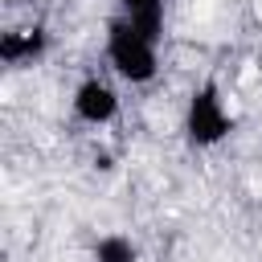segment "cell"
<instances>
[{"label": "cell", "mask_w": 262, "mask_h": 262, "mask_svg": "<svg viewBox=\"0 0 262 262\" xmlns=\"http://www.w3.org/2000/svg\"><path fill=\"white\" fill-rule=\"evenodd\" d=\"M156 45L160 41H151L147 33H139L131 20H123V16H111L106 20V61H111V70L123 78V82H131V86H147V82H156V74H160V53H156Z\"/></svg>", "instance_id": "cell-1"}, {"label": "cell", "mask_w": 262, "mask_h": 262, "mask_svg": "<svg viewBox=\"0 0 262 262\" xmlns=\"http://www.w3.org/2000/svg\"><path fill=\"white\" fill-rule=\"evenodd\" d=\"M233 127H237V119L229 115V106H225V98H221V86H217L213 78L201 82V86L188 94V106H184V139H188L196 151H205V147L225 143V139L233 135Z\"/></svg>", "instance_id": "cell-2"}, {"label": "cell", "mask_w": 262, "mask_h": 262, "mask_svg": "<svg viewBox=\"0 0 262 262\" xmlns=\"http://www.w3.org/2000/svg\"><path fill=\"white\" fill-rule=\"evenodd\" d=\"M70 111L78 123L86 127H106L115 115H119V94L106 78H82L74 86V98H70Z\"/></svg>", "instance_id": "cell-3"}, {"label": "cell", "mask_w": 262, "mask_h": 262, "mask_svg": "<svg viewBox=\"0 0 262 262\" xmlns=\"http://www.w3.org/2000/svg\"><path fill=\"white\" fill-rule=\"evenodd\" d=\"M49 53V33L45 25H29V29H8L0 33V61L8 70H29Z\"/></svg>", "instance_id": "cell-4"}, {"label": "cell", "mask_w": 262, "mask_h": 262, "mask_svg": "<svg viewBox=\"0 0 262 262\" xmlns=\"http://www.w3.org/2000/svg\"><path fill=\"white\" fill-rule=\"evenodd\" d=\"M164 8L168 0H119V16L131 20L139 33H147L151 41L164 37Z\"/></svg>", "instance_id": "cell-5"}, {"label": "cell", "mask_w": 262, "mask_h": 262, "mask_svg": "<svg viewBox=\"0 0 262 262\" xmlns=\"http://www.w3.org/2000/svg\"><path fill=\"white\" fill-rule=\"evenodd\" d=\"M90 262H139V246L127 233H102L90 246Z\"/></svg>", "instance_id": "cell-6"}, {"label": "cell", "mask_w": 262, "mask_h": 262, "mask_svg": "<svg viewBox=\"0 0 262 262\" xmlns=\"http://www.w3.org/2000/svg\"><path fill=\"white\" fill-rule=\"evenodd\" d=\"M94 168H102V172H111V168H115V160H111L106 151H98V156H94Z\"/></svg>", "instance_id": "cell-7"}]
</instances>
